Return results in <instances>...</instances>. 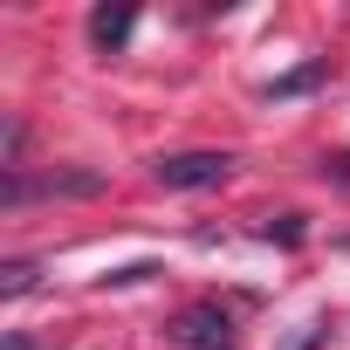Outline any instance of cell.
<instances>
[{"label": "cell", "instance_id": "7a4b0ae2", "mask_svg": "<svg viewBox=\"0 0 350 350\" xmlns=\"http://www.w3.org/2000/svg\"><path fill=\"white\" fill-rule=\"evenodd\" d=\"M172 343L179 350H234V323L220 302H193V309L172 316Z\"/></svg>", "mask_w": 350, "mask_h": 350}, {"label": "cell", "instance_id": "8992f818", "mask_svg": "<svg viewBox=\"0 0 350 350\" xmlns=\"http://www.w3.org/2000/svg\"><path fill=\"white\" fill-rule=\"evenodd\" d=\"M316 343H323V323H295V329H288V343H282V350H316Z\"/></svg>", "mask_w": 350, "mask_h": 350}, {"label": "cell", "instance_id": "3957f363", "mask_svg": "<svg viewBox=\"0 0 350 350\" xmlns=\"http://www.w3.org/2000/svg\"><path fill=\"white\" fill-rule=\"evenodd\" d=\"M131 28H137V8H131V0H110V8L90 14V42H96L103 55H117V49L131 42Z\"/></svg>", "mask_w": 350, "mask_h": 350}, {"label": "cell", "instance_id": "6da1fadb", "mask_svg": "<svg viewBox=\"0 0 350 350\" xmlns=\"http://www.w3.org/2000/svg\"><path fill=\"white\" fill-rule=\"evenodd\" d=\"M151 172H158L165 193H206V186L234 179V151H165Z\"/></svg>", "mask_w": 350, "mask_h": 350}, {"label": "cell", "instance_id": "277c9868", "mask_svg": "<svg viewBox=\"0 0 350 350\" xmlns=\"http://www.w3.org/2000/svg\"><path fill=\"white\" fill-rule=\"evenodd\" d=\"M329 76V62H302L295 76H282V83H268V96H302V90H316Z\"/></svg>", "mask_w": 350, "mask_h": 350}, {"label": "cell", "instance_id": "5b68a950", "mask_svg": "<svg viewBox=\"0 0 350 350\" xmlns=\"http://www.w3.org/2000/svg\"><path fill=\"white\" fill-rule=\"evenodd\" d=\"M35 288V261H8L0 268V295H28Z\"/></svg>", "mask_w": 350, "mask_h": 350}]
</instances>
